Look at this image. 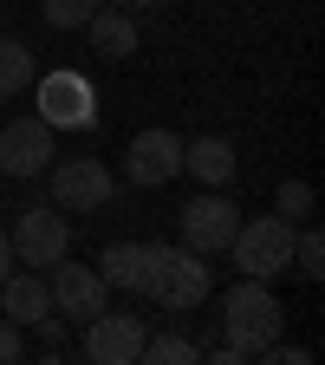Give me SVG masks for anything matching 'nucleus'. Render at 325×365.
I'll list each match as a JSON object with an SVG mask.
<instances>
[{"label": "nucleus", "mask_w": 325, "mask_h": 365, "mask_svg": "<svg viewBox=\"0 0 325 365\" xmlns=\"http://www.w3.org/2000/svg\"><path fill=\"white\" fill-rule=\"evenodd\" d=\"M46 287H53V313H59V319H78V327H85V319H98V313L111 307L105 274H98V267H78L72 255L46 267Z\"/></svg>", "instance_id": "7"}, {"label": "nucleus", "mask_w": 325, "mask_h": 365, "mask_svg": "<svg viewBox=\"0 0 325 365\" xmlns=\"http://www.w3.org/2000/svg\"><path fill=\"white\" fill-rule=\"evenodd\" d=\"M14 274V242H7V228H0V281Z\"/></svg>", "instance_id": "23"}, {"label": "nucleus", "mask_w": 325, "mask_h": 365, "mask_svg": "<svg viewBox=\"0 0 325 365\" xmlns=\"http://www.w3.org/2000/svg\"><path fill=\"white\" fill-rule=\"evenodd\" d=\"M144 359H150V365H189V359H202V352L182 339V333H156V339H144Z\"/></svg>", "instance_id": "19"}, {"label": "nucleus", "mask_w": 325, "mask_h": 365, "mask_svg": "<svg viewBox=\"0 0 325 365\" xmlns=\"http://www.w3.org/2000/svg\"><path fill=\"white\" fill-rule=\"evenodd\" d=\"M85 39H91V53H98V59H130L137 53V14L98 7V14L85 20Z\"/></svg>", "instance_id": "14"}, {"label": "nucleus", "mask_w": 325, "mask_h": 365, "mask_svg": "<svg viewBox=\"0 0 325 365\" xmlns=\"http://www.w3.org/2000/svg\"><path fill=\"white\" fill-rule=\"evenodd\" d=\"M33 72H39L33 46H20V39H7V33H0V98H20V91L33 85Z\"/></svg>", "instance_id": "16"}, {"label": "nucleus", "mask_w": 325, "mask_h": 365, "mask_svg": "<svg viewBox=\"0 0 325 365\" xmlns=\"http://www.w3.org/2000/svg\"><path fill=\"white\" fill-rule=\"evenodd\" d=\"M124 170H130L137 190H163L169 176H182V137L163 130V124H156V130H137V137H130Z\"/></svg>", "instance_id": "11"}, {"label": "nucleus", "mask_w": 325, "mask_h": 365, "mask_svg": "<svg viewBox=\"0 0 325 365\" xmlns=\"http://www.w3.org/2000/svg\"><path fill=\"white\" fill-rule=\"evenodd\" d=\"M33 111L53 130H91L98 124V91L78 72H33Z\"/></svg>", "instance_id": "4"}, {"label": "nucleus", "mask_w": 325, "mask_h": 365, "mask_svg": "<svg viewBox=\"0 0 325 365\" xmlns=\"http://www.w3.org/2000/svg\"><path fill=\"white\" fill-rule=\"evenodd\" d=\"M182 170L208 190H221V182H235V144L228 137H196V144H182Z\"/></svg>", "instance_id": "15"}, {"label": "nucleus", "mask_w": 325, "mask_h": 365, "mask_svg": "<svg viewBox=\"0 0 325 365\" xmlns=\"http://www.w3.org/2000/svg\"><path fill=\"white\" fill-rule=\"evenodd\" d=\"M156 261H163V242H111L98 255V274H105L111 294H150Z\"/></svg>", "instance_id": "12"}, {"label": "nucleus", "mask_w": 325, "mask_h": 365, "mask_svg": "<svg viewBox=\"0 0 325 365\" xmlns=\"http://www.w3.org/2000/svg\"><path fill=\"white\" fill-rule=\"evenodd\" d=\"M7 242H14V267H53V261L72 255V222H65V209H53V202H33V209H20V222L7 228Z\"/></svg>", "instance_id": "5"}, {"label": "nucleus", "mask_w": 325, "mask_h": 365, "mask_svg": "<svg viewBox=\"0 0 325 365\" xmlns=\"http://www.w3.org/2000/svg\"><path fill=\"white\" fill-rule=\"evenodd\" d=\"M105 0H39V14H46V26H59V33H78L91 14H98Z\"/></svg>", "instance_id": "18"}, {"label": "nucleus", "mask_w": 325, "mask_h": 365, "mask_svg": "<svg viewBox=\"0 0 325 365\" xmlns=\"http://www.w3.org/2000/svg\"><path fill=\"white\" fill-rule=\"evenodd\" d=\"M208 287H215L208 255H196V248H163L156 281H150V294H144V300H156V307H169V313H189V307H202V300H208Z\"/></svg>", "instance_id": "6"}, {"label": "nucleus", "mask_w": 325, "mask_h": 365, "mask_svg": "<svg viewBox=\"0 0 325 365\" xmlns=\"http://www.w3.org/2000/svg\"><path fill=\"white\" fill-rule=\"evenodd\" d=\"M228 248H235V267L247 281H280L293 267V222L287 215H247Z\"/></svg>", "instance_id": "2"}, {"label": "nucleus", "mask_w": 325, "mask_h": 365, "mask_svg": "<svg viewBox=\"0 0 325 365\" xmlns=\"http://www.w3.org/2000/svg\"><path fill=\"white\" fill-rule=\"evenodd\" d=\"M235 228H241V209L228 202L221 190L196 196L189 209H182V248H196V255H221L228 242H235Z\"/></svg>", "instance_id": "10"}, {"label": "nucleus", "mask_w": 325, "mask_h": 365, "mask_svg": "<svg viewBox=\"0 0 325 365\" xmlns=\"http://www.w3.org/2000/svg\"><path fill=\"white\" fill-rule=\"evenodd\" d=\"M26 359V327H14V319H0V365Z\"/></svg>", "instance_id": "21"}, {"label": "nucleus", "mask_w": 325, "mask_h": 365, "mask_svg": "<svg viewBox=\"0 0 325 365\" xmlns=\"http://www.w3.org/2000/svg\"><path fill=\"white\" fill-rule=\"evenodd\" d=\"M273 215H287V222H306L312 215V182H280V196H273Z\"/></svg>", "instance_id": "20"}, {"label": "nucleus", "mask_w": 325, "mask_h": 365, "mask_svg": "<svg viewBox=\"0 0 325 365\" xmlns=\"http://www.w3.org/2000/svg\"><path fill=\"white\" fill-rule=\"evenodd\" d=\"M105 7H124V14H144V7H163V0H105Z\"/></svg>", "instance_id": "24"}, {"label": "nucleus", "mask_w": 325, "mask_h": 365, "mask_svg": "<svg viewBox=\"0 0 325 365\" xmlns=\"http://www.w3.org/2000/svg\"><path fill=\"white\" fill-rule=\"evenodd\" d=\"M53 124H46L39 111L33 118H7L0 124V176H46V163H53Z\"/></svg>", "instance_id": "9"}, {"label": "nucleus", "mask_w": 325, "mask_h": 365, "mask_svg": "<svg viewBox=\"0 0 325 365\" xmlns=\"http://www.w3.org/2000/svg\"><path fill=\"white\" fill-rule=\"evenodd\" d=\"M260 359H273V365H306L312 352H306V346H280V339H273V346H267Z\"/></svg>", "instance_id": "22"}, {"label": "nucleus", "mask_w": 325, "mask_h": 365, "mask_svg": "<svg viewBox=\"0 0 325 365\" xmlns=\"http://www.w3.org/2000/svg\"><path fill=\"white\" fill-rule=\"evenodd\" d=\"M293 274L299 281H325V235L319 228H293Z\"/></svg>", "instance_id": "17"}, {"label": "nucleus", "mask_w": 325, "mask_h": 365, "mask_svg": "<svg viewBox=\"0 0 325 365\" xmlns=\"http://www.w3.org/2000/svg\"><path fill=\"white\" fill-rule=\"evenodd\" d=\"M144 319H130V313H98V319H85V339H78V352L91 359V365H137L144 359Z\"/></svg>", "instance_id": "8"}, {"label": "nucleus", "mask_w": 325, "mask_h": 365, "mask_svg": "<svg viewBox=\"0 0 325 365\" xmlns=\"http://www.w3.org/2000/svg\"><path fill=\"white\" fill-rule=\"evenodd\" d=\"M280 300H273V287L267 281H241L228 287V300H221V365H241V359H260L273 339H280Z\"/></svg>", "instance_id": "1"}, {"label": "nucleus", "mask_w": 325, "mask_h": 365, "mask_svg": "<svg viewBox=\"0 0 325 365\" xmlns=\"http://www.w3.org/2000/svg\"><path fill=\"white\" fill-rule=\"evenodd\" d=\"M46 182H53V209H65V215H91V209H105L117 196V176H111L105 157H65V163L53 157Z\"/></svg>", "instance_id": "3"}, {"label": "nucleus", "mask_w": 325, "mask_h": 365, "mask_svg": "<svg viewBox=\"0 0 325 365\" xmlns=\"http://www.w3.org/2000/svg\"><path fill=\"white\" fill-rule=\"evenodd\" d=\"M0 307H7L14 327H39V319L53 313V287H46V274H39V267L7 274V281H0Z\"/></svg>", "instance_id": "13"}]
</instances>
